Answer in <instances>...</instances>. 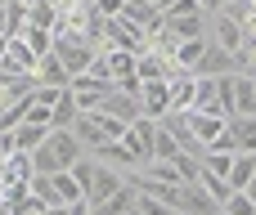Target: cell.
I'll return each instance as SVG.
<instances>
[{"mask_svg": "<svg viewBox=\"0 0 256 215\" xmlns=\"http://www.w3.org/2000/svg\"><path fill=\"white\" fill-rule=\"evenodd\" d=\"M68 130H72V135H76V144H81V148H86V153H94V148H99V144H108V135H104V130H99V121H94V117H90V112H76V121H72V126H68Z\"/></svg>", "mask_w": 256, "mask_h": 215, "instance_id": "cell-18", "label": "cell"}, {"mask_svg": "<svg viewBox=\"0 0 256 215\" xmlns=\"http://www.w3.org/2000/svg\"><path fill=\"white\" fill-rule=\"evenodd\" d=\"M230 117H256V76L252 72H234L230 81Z\"/></svg>", "mask_w": 256, "mask_h": 215, "instance_id": "cell-7", "label": "cell"}, {"mask_svg": "<svg viewBox=\"0 0 256 215\" xmlns=\"http://www.w3.org/2000/svg\"><path fill=\"white\" fill-rule=\"evenodd\" d=\"M50 49L63 58V67H68L72 76H76V72H86V63L99 54V49H94V45H90L81 31H68V27H54V40H50Z\"/></svg>", "mask_w": 256, "mask_h": 215, "instance_id": "cell-3", "label": "cell"}, {"mask_svg": "<svg viewBox=\"0 0 256 215\" xmlns=\"http://www.w3.org/2000/svg\"><path fill=\"white\" fill-rule=\"evenodd\" d=\"M225 130H230V139H234L238 153H256V117H230Z\"/></svg>", "mask_w": 256, "mask_h": 215, "instance_id": "cell-22", "label": "cell"}, {"mask_svg": "<svg viewBox=\"0 0 256 215\" xmlns=\"http://www.w3.org/2000/svg\"><path fill=\"white\" fill-rule=\"evenodd\" d=\"M252 171H256V153H234V162H230V175H225V184H230V189H248Z\"/></svg>", "mask_w": 256, "mask_h": 215, "instance_id": "cell-24", "label": "cell"}, {"mask_svg": "<svg viewBox=\"0 0 256 215\" xmlns=\"http://www.w3.org/2000/svg\"><path fill=\"white\" fill-rule=\"evenodd\" d=\"M198 9L212 18V13H220V9H225V0H198Z\"/></svg>", "mask_w": 256, "mask_h": 215, "instance_id": "cell-34", "label": "cell"}, {"mask_svg": "<svg viewBox=\"0 0 256 215\" xmlns=\"http://www.w3.org/2000/svg\"><path fill=\"white\" fill-rule=\"evenodd\" d=\"M220 211H225V215H256V202L243 193V189H234V193L220 202Z\"/></svg>", "mask_w": 256, "mask_h": 215, "instance_id": "cell-31", "label": "cell"}, {"mask_svg": "<svg viewBox=\"0 0 256 215\" xmlns=\"http://www.w3.org/2000/svg\"><path fill=\"white\" fill-rule=\"evenodd\" d=\"M135 171H144V175H153V180H162V184H184L180 171H176V162H144V166H135Z\"/></svg>", "mask_w": 256, "mask_h": 215, "instance_id": "cell-29", "label": "cell"}, {"mask_svg": "<svg viewBox=\"0 0 256 215\" xmlns=\"http://www.w3.org/2000/svg\"><path fill=\"white\" fill-rule=\"evenodd\" d=\"M27 157H32V175H54V171H68L76 157H86V148L76 144L72 130H50L45 144L32 148Z\"/></svg>", "mask_w": 256, "mask_h": 215, "instance_id": "cell-1", "label": "cell"}, {"mask_svg": "<svg viewBox=\"0 0 256 215\" xmlns=\"http://www.w3.org/2000/svg\"><path fill=\"white\" fill-rule=\"evenodd\" d=\"M90 157H94V162H108V166H117L122 175H130V171L140 166V157H135V153H130V148L122 144V139H108V144H99V148H94Z\"/></svg>", "mask_w": 256, "mask_h": 215, "instance_id": "cell-15", "label": "cell"}, {"mask_svg": "<svg viewBox=\"0 0 256 215\" xmlns=\"http://www.w3.org/2000/svg\"><path fill=\"white\" fill-rule=\"evenodd\" d=\"M166 94H171V81H140V112L158 121L166 112Z\"/></svg>", "mask_w": 256, "mask_h": 215, "instance_id": "cell-14", "label": "cell"}, {"mask_svg": "<svg viewBox=\"0 0 256 215\" xmlns=\"http://www.w3.org/2000/svg\"><path fill=\"white\" fill-rule=\"evenodd\" d=\"M94 112H108V117H117V121H126V126H130L135 117H144V112H140V99H135V94H126V90H117V85L104 94V103H99Z\"/></svg>", "mask_w": 256, "mask_h": 215, "instance_id": "cell-11", "label": "cell"}, {"mask_svg": "<svg viewBox=\"0 0 256 215\" xmlns=\"http://www.w3.org/2000/svg\"><path fill=\"white\" fill-rule=\"evenodd\" d=\"M122 184H126V175H122L117 166H108V162H94V171H90V184H86V202H104V198H112Z\"/></svg>", "mask_w": 256, "mask_h": 215, "instance_id": "cell-6", "label": "cell"}, {"mask_svg": "<svg viewBox=\"0 0 256 215\" xmlns=\"http://www.w3.org/2000/svg\"><path fill=\"white\" fill-rule=\"evenodd\" d=\"M68 90H72V99H76V108H81V112H94L112 85H104V81H90V76H72V81H68Z\"/></svg>", "mask_w": 256, "mask_h": 215, "instance_id": "cell-13", "label": "cell"}, {"mask_svg": "<svg viewBox=\"0 0 256 215\" xmlns=\"http://www.w3.org/2000/svg\"><path fill=\"white\" fill-rule=\"evenodd\" d=\"M216 211H220V202H216L198 180L180 184V193H176V215H216Z\"/></svg>", "mask_w": 256, "mask_h": 215, "instance_id": "cell-5", "label": "cell"}, {"mask_svg": "<svg viewBox=\"0 0 256 215\" xmlns=\"http://www.w3.org/2000/svg\"><path fill=\"white\" fill-rule=\"evenodd\" d=\"M50 180H54V189H58V202H63V207H68V202H81V198H86V189H81V184H76L68 171H54Z\"/></svg>", "mask_w": 256, "mask_h": 215, "instance_id": "cell-28", "label": "cell"}, {"mask_svg": "<svg viewBox=\"0 0 256 215\" xmlns=\"http://www.w3.org/2000/svg\"><path fill=\"white\" fill-rule=\"evenodd\" d=\"M216 215H225V211H216Z\"/></svg>", "mask_w": 256, "mask_h": 215, "instance_id": "cell-38", "label": "cell"}, {"mask_svg": "<svg viewBox=\"0 0 256 215\" xmlns=\"http://www.w3.org/2000/svg\"><path fill=\"white\" fill-rule=\"evenodd\" d=\"M176 153H180V144L171 139V130H162V126H158V135H153V148H148V162H171Z\"/></svg>", "mask_w": 256, "mask_h": 215, "instance_id": "cell-27", "label": "cell"}, {"mask_svg": "<svg viewBox=\"0 0 256 215\" xmlns=\"http://www.w3.org/2000/svg\"><path fill=\"white\" fill-rule=\"evenodd\" d=\"M32 67H36L32 45L18 40V36H9V49H4V58H0V72H32Z\"/></svg>", "mask_w": 256, "mask_h": 215, "instance_id": "cell-19", "label": "cell"}, {"mask_svg": "<svg viewBox=\"0 0 256 215\" xmlns=\"http://www.w3.org/2000/svg\"><path fill=\"white\" fill-rule=\"evenodd\" d=\"M126 215H135V207H130V211H126Z\"/></svg>", "mask_w": 256, "mask_h": 215, "instance_id": "cell-37", "label": "cell"}, {"mask_svg": "<svg viewBox=\"0 0 256 215\" xmlns=\"http://www.w3.org/2000/svg\"><path fill=\"white\" fill-rule=\"evenodd\" d=\"M230 72H238V54H230V49H220V45L207 40V49H202L194 76H230Z\"/></svg>", "mask_w": 256, "mask_h": 215, "instance_id": "cell-8", "label": "cell"}, {"mask_svg": "<svg viewBox=\"0 0 256 215\" xmlns=\"http://www.w3.org/2000/svg\"><path fill=\"white\" fill-rule=\"evenodd\" d=\"M198 184H202V189H207V193H212L216 202H225V198L234 193V189H230V184H225L220 175H212V171H202V166H198Z\"/></svg>", "mask_w": 256, "mask_h": 215, "instance_id": "cell-32", "label": "cell"}, {"mask_svg": "<svg viewBox=\"0 0 256 215\" xmlns=\"http://www.w3.org/2000/svg\"><path fill=\"white\" fill-rule=\"evenodd\" d=\"M243 193H248V198L256 202V171H252V180H248V189H243Z\"/></svg>", "mask_w": 256, "mask_h": 215, "instance_id": "cell-35", "label": "cell"}, {"mask_svg": "<svg viewBox=\"0 0 256 215\" xmlns=\"http://www.w3.org/2000/svg\"><path fill=\"white\" fill-rule=\"evenodd\" d=\"M76 112H81V108H76V99H72V90L63 85V90L54 94V108H50V130H68V126L76 121Z\"/></svg>", "mask_w": 256, "mask_h": 215, "instance_id": "cell-20", "label": "cell"}, {"mask_svg": "<svg viewBox=\"0 0 256 215\" xmlns=\"http://www.w3.org/2000/svg\"><path fill=\"white\" fill-rule=\"evenodd\" d=\"M4 22H9V36H18L27 27V0H4Z\"/></svg>", "mask_w": 256, "mask_h": 215, "instance_id": "cell-30", "label": "cell"}, {"mask_svg": "<svg viewBox=\"0 0 256 215\" xmlns=\"http://www.w3.org/2000/svg\"><path fill=\"white\" fill-rule=\"evenodd\" d=\"M207 40H212V45H220V49H230V54H238V49L248 45L243 27H238V18H234L230 9H220V13H212V18H207Z\"/></svg>", "mask_w": 256, "mask_h": 215, "instance_id": "cell-4", "label": "cell"}, {"mask_svg": "<svg viewBox=\"0 0 256 215\" xmlns=\"http://www.w3.org/2000/svg\"><path fill=\"white\" fill-rule=\"evenodd\" d=\"M4 49H9V36H0V58H4Z\"/></svg>", "mask_w": 256, "mask_h": 215, "instance_id": "cell-36", "label": "cell"}, {"mask_svg": "<svg viewBox=\"0 0 256 215\" xmlns=\"http://www.w3.org/2000/svg\"><path fill=\"white\" fill-rule=\"evenodd\" d=\"M189 112H212V117H230V108L220 103L216 76H194V103H189Z\"/></svg>", "mask_w": 256, "mask_h": 215, "instance_id": "cell-9", "label": "cell"}, {"mask_svg": "<svg viewBox=\"0 0 256 215\" xmlns=\"http://www.w3.org/2000/svg\"><path fill=\"white\" fill-rule=\"evenodd\" d=\"M18 40H27V45H32V54L40 58V54H50V40H54V31H45V27H36V22H27V27L18 31Z\"/></svg>", "mask_w": 256, "mask_h": 215, "instance_id": "cell-26", "label": "cell"}, {"mask_svg": "<svg viewBox=\"0 0 256 215\" xmlns=\"http://www.w3.org/2000/svg\"><path fill=\"white\" fill-rule=\"evenodd\" d=\"M99 40H104V49H130V54H144V49H148V31H144L140 22H130L126 13L104 18Z\"/></svg>", "mask_w": 256, "mask_h": 215, "instance_id": "cell-2", "label": "cell"}, {"mask_svg": "<svg viewBox=\"0 0 256 215\" xmlns=\"http://www.w3.org/2000/svg\"><path fill=\"white\" fill-rule=\"evenodd\" d=\"M27 22L54 31V27H58V4H54V0H27Z\"/></svg>", "mask_w": 256, "mask_h": 215, "instance_id": "cell-25", "label": "cell"}, {"mask_svg": "<svg viewBox=\"0 0 256 215\" xmlns=\"http://www.w3.org/2000/svg\"><path fill=\"white\" fill-rule=\"evenodd\" d=\"M45 135H50V126L18 121V126L9 130V144H14V153H32V148H40V144H45Z\"/></svg>", "mask_w": 256, "mask_h": 215, "instance_id": "cell-17", "label": "cell"}, {"mask_svg": "<svg viewBox=\"0 0 256 215\" xmlns=\"http://www.w3.org/2000/svg\"><path fill=\"white\" fill-rule=\"evenodd\" d=\"M32 76H36V85H54V90H63V85L72 81V72L63 67V58H58L54 49L36 58V67H32Z\"/></svg>", "mask_w": 256, "mask_h": 215, "instance_id": "cell-12", "label": "cell"}, {"mask_svg": "<svg viewBox=\"0 0 256 215\" xmlns=\"http://www.w3.org/2000/svg\"><path fill=\"white\" fill-rule=\"evenodd\" d=\"M184 121H189V130H194V139H198V144H212V139L225 130V121H230V117H212V112H184Z\"/></svg>", "mask_w": 256, "mask_h": 215, "instance_id": "cell-21", "label": "cell"}, {"mask_svg": "<svg viewBox=\"0 0 256 215\" xmlns=\"http://www.w3.org/2000/svg\"><path fill=\"white\" fill-rule=\"evenodd\" d=\"M0 4H4V0H0Z\"/></svg>", "mask_w": 256, "mask_h": 215, "instance_id": "cell-39", "label": "cell"}, {"mask_svg": "<svg viewBox=\"0 0 256 215\" xmlns=\"http://www.w3.org/2000/svg\"><path fill=\"white\" fill-rule=\"evenodd\" d=\"M153 135H158V121L153 117H135L130 126H126V135H122V144L140 157V166L148 162V148H153Z\"/></svg>", "mask_w": 256, "mask_h": 215, "instance_id": "cell-10", "label": "cell"}, {"mask_svg": "<svg viewBox=\"0 0 256 215\" xmlns=\"http://www.w3.org/2000/svg\"><path fill=\"white\" fill-rule=\"evenodd\" d=\"M135 215H176L166 202H158V198H148V193H135Z\"/></svg>", "mask_w": 256, "mask_h": 215, "instance_id": "cell-33", "label": "cell"}, {"mask_svg": "<svg viewBox=\"0 0 256 215\" xmlns=\"http://www.w3.org/2000/svg\"><path fill=\"white\" fill-rule=\"evenodd\" d=\"M189 103H194V76H189V72H180V76H171L166 112H189Z\"/></svg>", "mask_w": 256, "mask_h": 215, "instance_id": "cell-23", "label": "cell"}, {"mask_svg": "<svg viewBox=\"0 0 256 215\" xmlns=\"http://www.w3.org/2000/svg\"><path fill=\"white\" fill-rule=\"evenodd\" d=\"M162 27L180 40H194V36H207V13L194 9V13H180V18H162Z\"/></svg>", "mask_w": 256, "mask_h": 215, "instance_id": "cell-16", "label": "cell"}]
</instances>
